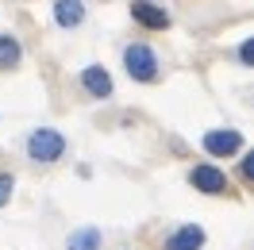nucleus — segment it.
Returning <instances> with one entry per match:
<instances>
[{
	"label": "nucleus",
	"mask_w": 254,
	"mask_h": 250,
	"mask_svg": "<svg viewBox=\"0 0 254 250\" xmlns=\"http://www.w3.org/2000/svg\"><path fill=\"white\" fill-rule=\"evenodd\" d=\"M27 154H31L35 162H58V158L65 154V139L58 131H50V127H39L31 139H27Z\"/></svg>",
	"instance_id": "nucleus-1"
},
{
	"label": "nucleus",
	"mask_w": 254,
	"mask_h": 250,
	"mask_svg": "<svg viewBox=\"0 0 254 250\" xmlns=\"http://www.w3.org/2000/svg\"><path fill=\"white\" fill-rule=\"evenodd\" d=\"M124 65H127V73L135 81H154L158 77V58H154V50L139 47V43L124 50Z\"/></svg>",
	"instance_id": "nucleus-2"
},
{
	"label": "nucleus",
	"mask_w": 254,
	"mask_h": 250,
	"mask_svg": "<svg viewBox=\"0 0 254 250\" xmlns=\"http://www.w3.org/2000/svg\"><path fill=\"white\" fill-rule=\"evenodd\" d=\"M204 150L216 158H231L243 150V135L239 131H208L204 135Z\"/></svg>",
	"instance_id": "nucleus-3"
},
{
	"label": "nucleus",
	"mask_w": 254,
	"mask_h": 250,
	"mask_svg": "<svg viewBox=\"0 0 254 250\" xmlns=\"http://www.w3.org/2000/svg\"><path fill=\"white\" fill-rule=\"evenodd\" d=\"M189 181L200 188V192H212V196L227 188V177H223V170H216V166H192Z\"/></svg>",
	"instance_id": "nucleus-4"
},
{
	"label": "nucleus",
	"mask_w": 254,
	"mask_h": 250,
	"mask_svg": "<svg viewBox=\"0 0 254 250\" xmlns=\"http://www.w3.org/2000/svg\"><path fill=\"white\" fill-rule=\"evenodd\" d=\"M131 16H135V23H143L150 31H166V27H170V16H166L162 8H154L150 0H139V4L131 8Z\"/></svg>",
	"instance_id": "nucleus-5"
},
{
	"label": "nucleus",
	"mask_w": 254,
	"mask_h": 250,
	"mask_svg": "<svg viewBox=\"0 0 254 250\" xmlns=\"http://www.w3.org/2000/svg\"><path fill=\"white\" fill-rule=\"evenodd\" d=\"M200 247H204V231L196 223H189V227H181L166 239V250H200Z\"/></svg>",
	"instance_id": "nucleus-6"
},
{
	"label": "nucleus",
	"mask_w": 254,
	"mask_h": 250,
	"mask_svg": "<svg viewBox=\"0 0 254 250\" xmlns=\"http://www.w3.org/2000/svg\"><path fill=\"white\" fill-rule=\"evenodd\" d=\"M81 85H85L93 96H112V77H108L104 65H89V69L81 73Z\"/></svg>",
	"instance_id": "nucleus-7"
},
{
	"label": "nucleus",
	"mask_w": 254,
	"mask_h": 250,
	"mask_svg": "<svg viewBox=\"0 0 254 250\" xmlns=\"http://www.w3.org/2000/svg\"><path fill=\"white\" fill-rule=\"evenodd\" d=\"M54 19L62 27H77L81 19H85V4L81 0H54Z\"/></svg>",
	"instance_id": "nucleus-8"
},
{
	"label": "nucleus",
	"mask_w": 254,
	"mask_h": 250,
	"mask_svg": "<svg viewBox=\"0 0 254 250\" xmlns=\"http://www.w3.org/2000/svg\"><path fill=\"white\" fill-rule=\"evenodd\" d=\"M65 250H100V231L96 227H81L65 239Z\"/></svg>",
	"instance_id": "nucleus-9"
},
{
	"label": "nucleus",
	"mask_w": 254,
	"mask_h": 250,
	"mask_svg": "<svg viewBox=\"0 0 254 250\" xmlns=\"http://www.w3.org/2000/svg\"><path fill=\"white\" fill-rule=\"evenodd\" d=\"M19 65V43L12 35H0V69H16Z\"/></svg>",
	"instance_id": "nucleus-10"
},
{
	"label": "nucleus",
	"mask_w": 254,
	"mask_h": 250,
	"mask_svg": "<svg viewBox=\"0 0 254 250\" xmlns=\"http://www.w3.org/2000/svg\"><path fill=\"white\" fill-rule=\"evenodd\" d=\"M12 188H16V181H12V173H0V208L8 204V196H12Z\"/></svg>",
	"instance_id": "nucleus-11"
},
{
	"label": "nucleus",
	"mask_w": 254,
	"mask_h": 250,
	"mask_svg": "<svg viewBox=\"0 0 254 250\" xmlns=\"http://www.w3.org/2000/svg\"><path fill=\"white\" fill-rule=\"evenodd\" d=\"M239 58H243V62H247V65L254 62V43H251V39H247V43L239 47Z\"/></svg>",
	"instance_id": "nucleus-12"
},
{
	"label": "nucleus",
	"mask_w": 254,
	"mask_h": 250,
	"mask_svg": "<svg viewBox=\"0 0 254 250\" xmlns=\"http://www.w3.org/2000/svg\"><path fill=\"white\" fill-rule=\"evenodd\" d=\"M243 177H247V181L254 177V154H247V158H243Z\"/></svg>",
	"instance_id": "nucleus-13"
}]
</instances>
